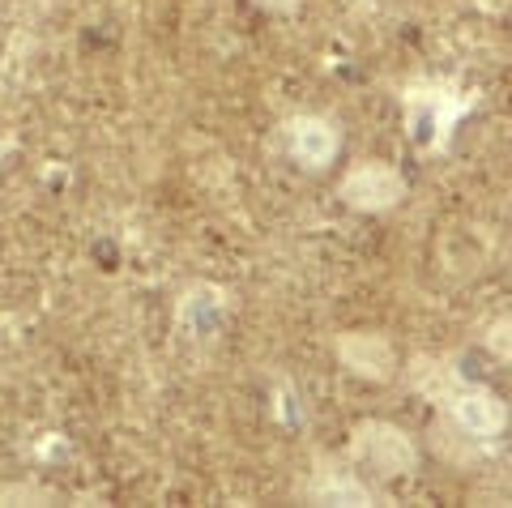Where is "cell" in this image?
<instances>
[{"mask_svg": "<svg viewBox=\"0 0 512 508\" xmlns=\"http://www.w3.org/2000/svg\"><path fill=\"white\" fill-rule=\"evenodd\" d=\"M308 500L316 504H376V491L367 487L359 474L342 466H320L308 483Z\"/></svg>", "mask_w": 512, "mask_h": 508, "instance_id": "7", "label": "cell"}, {"mask_svg": "<svg viewBox=\"0 0 512 508\" xmlns=\"http://www.w3.org/2000/svg\"><path fill=\"white\" fill-rule=\"evenodd\" d=\"M406 193H410L406 176L384 158H367V163L350 167L338 184V197L359 214H389L406 201Z\"/></svg>", "mask_w": 512, "mask_h": 508, "instance_id": "3", "label": "cell"}, {"mask_svg": "<svg viewBox=\"0 0 512 508\" xmlns=\"http://www.w3.org/2000/svg\"><path fill=\"white\" fill-rule=\"evenodd\" d=\"M350 462L372 470L376 479H406L419 470V444L389 419H363L350 432Z\"/></svg>", "mask_w": 512, "mask_h": 508, "instance_id": "2", "label": "cell"}, {"mask_svg": "<svg viewBox=\"0 0 512 508\" xmlns=\"http://www.w3.org/2000/svg\"><path fill=\"white\" fill-rule=\"evenodd\" d=\"M487 351H491L495 359L512 363V316H500V321L487 329Z\"/></svg>", "mask_w": 512, "mask_h": 508, "instance_id": "10", "label": "cell"}, {"mask_svg": "<svg viewBox=\"0 0 512 508\" xmlns=\"http://www.w3.org/2000/svg\"><path fill=\"white\" fill-rule=\"evenodd\" d=\"M466 385V380L457 376V368L448 359H436V355H419L410 363V389L414 393H423L427 402H436V406H444L453 393Z\"/></svg>", "mask_w": 512, "mask_h": 508, "instance_id": "8", "label": "cell"}, {"mask_svg": "<svg viewBox=\"0 0 512 508\" xmlns=\"http://www.w3.org/2000/svg\"><path fill=\"white\" fill-rule=\"evenodd\" d=\"M444 410H448V423L478 444L504 436V427H508V406L483 385H461L453 398L444 402Z\"/></svg>", "mask_w": 512, "mask_h": 508, "instance_id": "4", "label": "cell"}, {"mask_svg": "<svg viewBox=\"0 0 512 508\" xmlns=\"http://www.w3.org/2000/svg\"><path fill=\"white\" fill-rule=\"evenodd\" d=\"M282 133H286V154H291L303 171H325L333 158L342 154V129L329 116L303 111V116H291L282 124Z\"/></svg>", "mask_w": 512, "mask_h": 508, "instance_id": "5", "label": "cell"}, {"mask_svg": "<svg viewBox=\"0 0 512 508\" xmlns=\"http://www.w3.org/2000/svg\"><path fill=\"white\" fill-rule=\"evenodd\" d=\"M338 359H342V368L350 376H359V380H393L397 372V351H393V342L384 338V333L376 329H346L342 338H338Z\"/></svg>", "mask_w": 512, "mask_h": 508, "instance_id": "6", "label": "cell"}, {"mask_svg": "<svg viewBox=\"0 0 512 508\" xmlns=\"http://www.w3.org/2000/svg\"><path fill=\"white\" fill-rule=\"evenodd\" d=\"M402 103H406V124H410L414 146L423 154H440L453 141L461 116L478 103V94L461 90L448 77H423V82H410L402 90Z\"/></svg>", "mask_w": 512, "mask_h": 508, "instance_id": "1", "label": "cell"}, {"mask_svg": "<svg viewBox=\"0 0 512 508\" xmlns=\"http://www.w3.org/2000/svg\"><path fill=\"white\" fill-rule=\"evenodd\" d=\"M222 291H214V287H197L192 295H184V321H188V329L192 333H210L214 329V321L222 316Z\"/></svg>", "mask_w": 512, "mask_h": 508, "instance_id": "9", "label": "cell"}, {"mask_svg": "<svg viewBox=\"0 0 512 508\" xmlns=\"http://www.w3.org/2000/svg\"><path fill=\"white\" fill-rule=\"evenodd\" d=\"M252 5H261V9H269V13H295L299 0H252Z\"/></svg>", "mask_w": 512, "mask_h": 508, "instance_id": "11", "label": "cell"}]
</instances>
